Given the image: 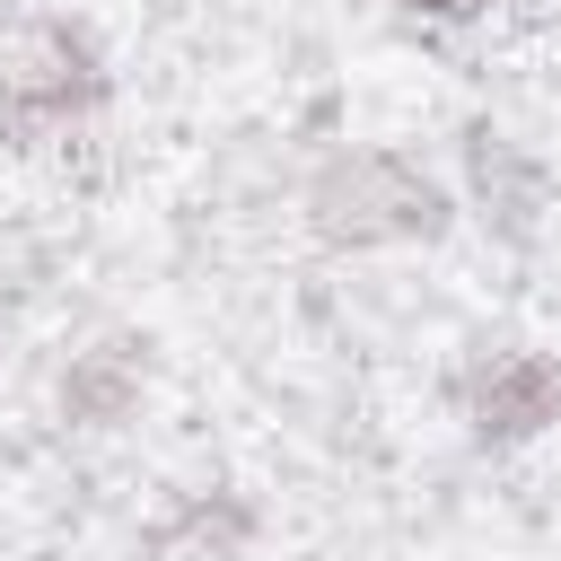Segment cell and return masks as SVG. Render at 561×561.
<instances>
[{"mask_svg":"<svg viewBox=\"0 0 561 561\" xmlns=\"http://www.w3.org/2000/svg\"><path fill=\"white\" fill-rule=\"evenodd\" d=\"M307 228L333 245V254H403V245H438L465 210H456V184L421 158V149H394V140H342L307 167V193H298Z\"/></svg>","mask_w":561,"mask_h":561,"instance_id":"cell-1","label":"cell"},{"mask_svg":"<svg viewBox=\"0 0 561 561\" xmlns=\"http://www.w3.org/2000/svg\"><path fill=\"white\" fill-rule=\"evenodd\" d=\"M114 105V53L88 18H35L0 61V149H53Z\"/></svg>","mask_w":561,"mask_h":561,"instance_id":"cell-2","label":"cell"},{"mask_svg":"<svg viewBox=\"0 0 561 561\" xmlns=\"http://www.w3.org/2000/svg\"><path fill=\"white\" fill-rule=\"evenodd\" d=\"M447 184H456V210L482 219L500 245H526L543 228V210H552V158L526 131L491 123V114H473L456 131V175Z\"/></svg>","mask_w":561,"mask_h":561,"instance_id":"cell-4","label":"cell"},{"mask_svg":"<svg viewBox=\"0 0 561 561\" xmlns=\"http://www.w3.org/2000/svg\"><path fill=\"white\" fill-rule=\"evenodd\" d=\"M140 394H149V351L131 333H105V342L70 351V368L53 377V403H61L70 430H123L140 412Z\"/></svg>","mask_w":561,"mask_h":561,"instance_id":"cell-5","label":"cell"},{"mask_svg":"<svg viewBox=\"0 0 561 561\" xmlns=\"http://www.w3.org/2000/svg\"><path fill=\"white\" fill-rule=\"evenodd\" d=\"M394 18H412V26H482L491 9H508V0H386Z\"/></svg>","mask_w":561,"mask_h":561,"instance_id":"cell-6","label":"cell"},{"mask_svg":"<svg viewBox=\"0 0 561 561\" xmlns=\"http://www.w3.org/2000/svg\"><path fill=\"white\" fill-rule=\"evenodd\" d=\"M456 421L473 447L508 456V447H535L561 430V351L543 342H482L465 368H456Z\"/></svg>","mask_w":561,"mask_h":561,"instance_id":"cell-3","label":"cell"},{"mask_svg":"<svg viewBox=\"0 0 561 561\" xmlns=\"http://www.w3.org/2000/svg\"><path fill=\"white\" fill-rule=\"evenodd\" d=\"M0 342H9V316H0Z\"/></svg>","mask_w":561,"mask_h":561,"instance_id":"cell-7","label":"cell"}]
</instances>
